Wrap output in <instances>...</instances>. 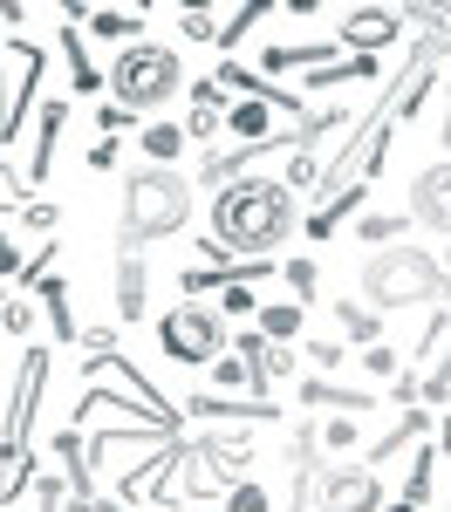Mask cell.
Masks as SVG:
<instances>
[{
	"label": "cell",
	"mask_w": 451,
	"mask_h": 512,
	"mask_svg": "<svg viewBox=\"0 0 451 512\" xmlns=\"http://www.w3.org/2000/svg\"><path fill=\"white\" fill-rule=\"evenodd\" d=\"M178 21H185V35H192V41H219V28H226L212 7H178Z\"/></svg>",
	"instance_id": "27"
},
{
	"label": "cell",
	"mask_w": 451,
	"mask_h": 512,
	"mask_svg": "<svg viewBox=\"0 0 451 512\" xmlns=\"http://www.w3.org/2000/svg\"><path fill=\"white\" fill-rule=\"evenodd\" d=\"M158 349L178 362V369H219L233 335H226V315L205 308V301H178L171 315L158 321Z\"/></svg>",
	"instance_id": "5"
},
{
	"label": "cell",
	"mask_w": 451,
	"mask_h": 512,
	"mask_svg": "<svg viewBox=\"0 0 451 512\" xmlns=\"http://www.w3.org/2000/svg\"><path fill=\"white\" fill-rule=\"evenodd\" d=\"M445 506H451V499H445Z\"/></svg>",
	"instance_id": "40"
},
{
	"label": "cell",
	"mask_w": 451,
	"mask_h": 512,
	"mask_svg": "<svg viewBox=\"0 0 451 512\" xmlns=\"http://www.w3.org/2000/svg\"><path fill=\"white\" fill-rule=\"evenodd\" d=\"M335 328H342L349 342H363V349H376V335H383V315H376L369 301H335Z\"/></svg>",
	"instance_id": "14"
},
{
	"label": "cell",
	"mask_w": 451,
	"mask_h": 512,
	"mask_svg": "<svg viewBox=\"0 0 451 512\" xmlns=\"http://www.w3.org/2000/svg\"><path fill=\"white\" fill-rule=\"evenodd\" d=\"M363 369L376 376V383H390V376H397V349H383V342H376V349H363Z\"/></svg>",
	"instance_id": "31"
},
{
	"label": "cell",
	"mask_w": 451,
	"mask_h": 512,
	"mask_svg": "<svg viewBox=\"0 0 451 512\" xmlns=\"http://www.w3.org/2000/svg\"><path fill=\"white\" fill-rule=\"evenodd\" d=\"M410 437H424V410H410V417H404V424H397L390 437H383V444H369V458H363V465L376 472L383 458H404V444H410Z\"/></svg>",
	"instance_id": "20"
},
{
	"label": "cell",
	"mask_w": 451,
	"mask_h": 512,
	"mask_svg": "<svg viewBox=\"0 0 451 512\" xmlns=\"http://www.w3.org/2000/svg\"><path fill=\"white\" fill-rule=\"evenodd\" d=\"M322 512H383V485L369 465H335L322 472Z\"/></svg>",
	"instance_id": "6"
},
{
	"label": "cell",
	"mask_w": 451,
	"mask_h": 512,
	"mask_svg": "<svg viewBox=\"0 0 451 512\" xmlns=\"http://www.w3.org/2000/svg\"><path fill=\"white\" fill-rule=\"evenodd\" d=\"M445 396H451V342L438 349V369L424 376V403H445Z\"/></svg>",
	"instance_id": "28"
},
{
	"label": "cell",
	"mask_w": 451,
	"mask_h": 512,
	"mask_svg": "<svg viewBox=\"0 0 451 512\" xmlns=\"http://www.w3.org/2000/svg\"><path fill=\"white\" fill-rule=\"evenodd\" d=\"M89 35L130 48V41H137V7H130V14H123V7H96V14H89Z\"/></svg>",
	"instance_id": "19"
},
{
	"label": "cell",
	"mask_w": 451,
	"mask_h": 512,
	"mask_svg": "<svg viewBox=\"0 0 451 512\" xmlns=\"http://www.w3.org/2000/svg\"><path fill=\"white\" fill-rule=\"evenodd\" d=\"M96 123H103V137H117L123 123H130V110H123V103H103V110H96Z\"/></svg>",
	"instance_id": "34"
},
{
	"label": "cell",
	"mask_w": 451,
	"mask_h": 512,
	"mask_svg": "<svg viewBox=\"0 0 451 512\" xmlns=\"http://www.w3.org/2000/svg\"><path fill=\"white\" fill-rule=\"evenodd\" d=\"M89 164L110 171V164H117V137H96V144H89Z\"/></svg>",
	"instance_id": "35"
},
{
	"label": "cell",
	"mask_w": 451,
	"mask_h": 512,
	"mask_svg": "<svg viewBox=\"0 0 451 512\" xmlns=\"http://www.w3.org/2000/svg\"><path fill=\"white\" fill-rule=\"evenodd\" d=\"M301 396H308V403H335V410H349V417L376 403V390H335V383H322V376H315V383H301Z\"/></svg>",
	"instance_id": "18"
},
{
	"label": "cell",
	"mask_w": 451,
	"mask_h": 512,
	"mask_svg": "<svg viewBox=\"0 0 451 512\" xmlns=\"http://www.w3.org/2000/svg\"><path fill=\"white\" fill-rule=\"evenodd\" d=\"M315 451H322V424H301L294 451H287V478H294V499L287 512H308V485H315Z\"/></svg>",
	"instance_id": "10"
},
{
	"label": "cell",
	"mask_w": 451,
	"mask_h": 512,
	"mask_svg": "<svg viewBox=\"0 0 451 512\" xmlns=\"http://www.w3.org/2000/svg\"><path fill=\"white\" fill-rule=\"evenodd\" d=\"M76 117L69 103H48L41 110V130H35V158H28V185H41L48 178V164H55V137H62V123Z\"/></svg>",
	"instance_id": "13"
},
{
	"label": "cell",
	"mask_w": 451,
	"mask_h": 512,
	"mask_svg": "<svg viewBox=\"0 0 451 512\" xmlns=\"http://www.w3.org/2000/svg\"><path fill=\"white\" fill-rule=\"evenodd\" d=\"M410 219L451 239V158H438L431 171L410 178Z\"/></svg>",
	"instance_id": "7"
},
{
	"label": "cell",
	"mask_w": 451,
	"mask_h": 512,
	"mask_svg": "<svg viewBox=\"0 0 451 512\" xmlns=\"http://www.w3.org/2000/svg\"><path fill=\"white\" fill-rule=\"evenodd\" d=\"M246 458H253V437H246V431H212V437H199V465H205V472L240 478Z\"/></svg>",
	"instance_id": "9"
},
{
	"label": "cell",
	"mask_w": 451,
	"mask_h": 512,
	"mask_svg": "<svg viewBox=\"0 0 451 512\" xmlns=\"http://www.w3.org/2000/svg\"><path fill=\"white\" fill-rule=\"evenodd\" d=\"M308 355H315V369H335V362L349 355V342H335V335H315V342H308Z\"/></svg>",
	"instance_id": "32"
},
{
	"label": "cell",
	"mask_w": 451,
	"mask_h": 512,
	"mask_svg": "<svg viewBox=\"0 0 451 512\" xmlns=\"http://www.w3.org/2000/svg\"><path fill=\"white\" fill-rule=\"evenodd\" d=\"M185 417H246V424H267V417H274V403H260V396H185Z\"/></svg>",
	"instance_id": "12"
},
{
	"label": "cell",
	"mask_w": 451,
	"mask_h": 512,
	"mask_svg": "<svg viewBox=\"0 0 451 512\" xmlns=\"http://www.w3.org/2000/svg\"><path fill=\"white\" fill-rule=\"evenodd\" d=\"M260 69L267 76H287V69H328V48H260Z\"/></svg>",
	"instance_id": "16"
},
{
	"label": "cell",
	"mask_w": 451,
	"mask_h": 512,
	"mask_svg": "<svg viewBox=\"0 0 451 512\" xmlns=\"http://www.w3.org/2000/svg\"><path fill=\"white\" fill-rule=\"evenodd\" d=\"M41 294H48L55 335H62V342H82V335H76V308H69V280H41Z\"/></svg>",
	"instance_id": "24"
},
{
	"label": "cell",
	"mask_w": 451,
	"mask_h": 512,
	"mask_svg": "<svg viewBox=\"0 0 451 512\" xmlns=\"http://www.w3.org/2000/svg\"><path fill=\"white\" fill-rule=\"evenodd\" d=\"M21 226H35V233H48V226H55V205H28V212H21Z\"/></svg>",
	"instance_id": "36"
},
{
	"label": "cell",
	"mask_w": 451,
	"mask_h": 512,
	"mask_svg": "<svg viewBox=\"0 0 451 512\" xmlns=\"http://www.w3.org/2000/svg\"><path fill=\"white\" fill-rule=\"evenodd\" d=\"M219 315H260V308H253V287H246V280H233V287H226V294H219Z\"/></svg>",
	"instance_id": "30"
},
{
	"label": "cell",
	"mask_w": 451,
	"mask_h": 512,
	"mask_svg": "<svg viewBox=\"0 0 451 512\" xmlns=\"http://www.w3.org/2000/svg\"><path fill=\"white\" fill-rule=\"evenodd\" d=\"M178 151H185V123H151L144 130V158L151 164H171Z\"/></svg>",
	"instance_id": "22"
},
{
	"label": "cell",
	"mask_w": 451,
	"mask_h": 512,
	"mask_svg": "<svg viewBox=\"0 0 451 512\" xmlns=\"http://www.w3.org/2000/svg\"><path fill=\"white\" fill-rule=\"evenodd\" d=\"M301 226V205L287 192V178H240L212 198V239L240 260H274Z\"/></svg>",
	"instance_id": "1"
},
{
	"label": "cell",
	"mask_w": 451,
	"mask_h": 512,
	"mask_svg": "<svg viewBox=\"0 0 451 512\" xmlns=\"http://www.w3.org/2000/svg\"><path fill=\"white\" fill-rule=\"evenodd\" d=\"M117 315L123 321L144 315V260L137 253H117Z\"/></svg>",
	"instance_id": "15"
},
{
	"label": "cell",
	"mask_w": 451,
	"mask_h": 512,
	"mask_svg": "<svg viewBox=\"0 0 451 512\" xmlns=\"http://www.w3.org/2000/svg\"><path fill=\"white\" fill-rule=\"evenodd\" d=\"M397 35H404V7H349V21H342V48H356V55H376Z\"/></svg>",
	"instance_id": "8"
},
{
	"label": "cell",
	"mask_w": 451,
	"mask_h": 512,
	"mask_svg": "<svg viewBox=\"0 0 451 512\" xmlns=\"http://www.w3.org/2000/svg\"><path fill=\"white\" fill-rule=\"evenodd\" d=\"M445 144H451V89H445Z\"/></svg>",
	"instance_id": "38"
},
{
	"label": "cell",
	"mask_w": 451,
	"mask_h": 512,
	"mask_svg": "<svg viewBox=\"0 0 451 512\" xmlns=\"http://www.w3.org/2000/svg\"><path fill=\"white\" fill-rule=\"evenodd\" d=\"M322 444H335V451H342V444H356V431H349V417H342V424H322Z\"/></svg>",
	"instance_id": "37"
},
{
	"label": "cell",
	"mask_w": 451,
	"mask_h": 512,
	"mask_svg": "<svg viewBox=\"0 0 451 512\" xmlns=\"http://www.w3.org/2000/svg\"><path fill=\"white\" fill-rule=\"evenodd\" d=\"M287 294H294V301H301V308H315V280H322V274H315V260H287Z\"/></svg>",
	"instance_id": "26"
},
{
	"label": "cell",
	"mask_w": 451,
	"mask_h": 512,
	"mask_svg": "<svg viewBox=\"0 0 451 512\" xmlns=\"http://www.w3.org/2000/svg\"><path fill=\"white\" fill-rule=\"evenodd\" d=\"M192 219V178L171 171V164H151L123 185V226H117V253H144L171 239L178 226Z\"/></svg>",
	"instance_id": "2"
},
{
	"label": "cell",
	"mask_w": 451,
	"mask_h": 512,
	"mask_svg": "<svg viewBox=\"0 0 451 512\" xmlns=\"http://www.w3.org/2000/svg\"><path fill=\"white\" fill-rule=\"evenodd\" d=\"M301 315H308V308H301V301H274V308H260V335H274V342H294V335H301Z\"/></svg>",
	"instance_id": "17"
},
{
	"label": "cell",
	"mask_w": 451,
	"mask_h": 512,
	"mask_svg": "<svg viewBox=\"0 0 451 512\" xmlns=\"http://www.w3.org/2000/svg\"><path fill=\"white\" fill-rule=\"evenodd\" d=\"M0 328H7V335H28V301H7V308H0Z\"/></svg>",
	"instance_id": "33"
},
{
	"label": "cell",
	"mask_w": 451,
	"mask_h": 512,
	"mask_svg": "<svg viewBox=\"0 0 451 512\" xmlns=\"http://www.w3.org/2000/svg\"><path fill=\"white\" fill-rule=\"evenodd\" d=\"M431 465H438V444H417V458H410V485H404V506H424V499H431Z\"/></svg>",
	"instance_id": "25"
},
{
	"label": "cell",
	"mask_w": 451,
	"mask_h": 512,
	"mask_svg": "<svg viewBox=\"0 0 451 512\" xmlns=\"http://www.w3.org/2000/svg\"><path fill=\"white\" fill-rule=\"evenodd\" d=\"M178 82H185V62L171 41H130L110 55V96L123 110H158L178 96Z\"/></svg>",
	"instance_id": "4"
},
{
	"label": "cell",
	"mask_w": 451,
	"mask_h": 512,
	"mask_svg": "<svg viewBox=\"0 0 451 512\" xmlns=\"http://www.w3.org/2000/svg\"><path fill=\"white\" fill-rule=\"evenodd\" d=\"M14 55H21L28 69H21V89H14V103H7V130H0L7 144L21 137V123H28V103H35V89H41V48H28V41H14Z\"/></svg>",
	"instance_id": "11"
},
{
	"label": "cell",
	"mask_w": 451,
	"mask_h": 512,
	"mask_svg": "<svg viewBox=\"0 0 451 512\" xmlns=\"http://www.w3.org/2000/svg\"><path fill=\"white\" fill-rule=\"evenodd\" d=\"M356 239H369L376 253L383 246H404V219L397 212H369V219H356Z\"/></svg>",
	"instance_id": "23"
},
{
	"label": "cell",
	"mask_w": 451,
	"mask_h": 512,
	"mask_svg": "<svg viewBox=\"0 0 451 512\" xmlns=\"http://www.w3.org/2000/svg\"><path fill=\"white\" fill-rule=\"evenodd\" d=\"M363 301L383 308H445L451 301V274L445 260H431L424 246H383L363 260Z\"/></svg>",
	"instance_id": "3"
},
{
	"label": "cell",
	"mask_w": 451,
	"mask_h": 512,
	"mask_svg": "<svg viewBox=\"0 0 451 512\" xmlns=\"http://www.w3.org/2000/svg\"><path fill=\"white\" fill-rule=\"evenodd\" d=\"M226 512H267V492H260L253 478H240V485L226 492Z\"/></svg>",
	"instance_id": "29"
},
{
	"label": "cell",
	"mask_w": 451,
	"mask_h": 512,
	"mask_svg": "<svg viewBox=\"0 0 451 512\" xmlns=\"http://www.w3.org/2000/svg\"><path fill=\"white\" fill-rule=\"evenodd\" d=\"M383 512H417V506H404V499H397V506H383Z\"/></svg>",
	"instance_id": "39"
},
{
	"label": "cell",
	"mask_w": 451,
	"mask_h": 512,
	"mask_svg": "<svg viewBox=\"0 0 451 512\" xmlns=\"http://www.w3.org/2000/svg\"><path fill=\"white\" fill-rule=\"evenodd\" d=\"M267 14H274V0H246V7H233L226 28H219V48H240V35H246V28H260Z\"/></svg>",
	"instance_id": "21"
}]
</instances>
